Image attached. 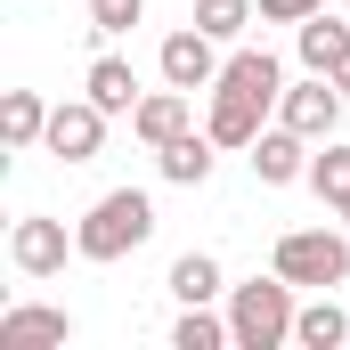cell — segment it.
<instances>
[{
	"mask_svg": "<svg viewBox=\"0 0 350 350\" xmlns=\"http://www.w3.org/2000/svg\"><path fill=\"white\" fill-rule=\"evenodd\" d=\"M147 237H155V204H147V187H106L82 220H74L82 261H122V253H139Z\"/></svg>",
	"mask_w": 350,
	"mask_h": 350,
	"instance_id": "6da1fadb",
	"label": "cell"
},
{
	"mask_svg": "<svg viewBox=\"0 0 350 350\" xmlns=\"http://www.w3.org/2000/svg\"><path fill=\"white\" fill-rule=\"evenodd\" d=\"M301 285H285L277 269L253 277V285H228V326H237V350H285L293 342V318H301V301H293Z\"/></svg>",
	"mask_w": 350,
	"mask_h": 350,
	"instance_id": "7a4b0ae2",
	"label": "cell"
},
{
	"mask_svg": "<svg viewBox=\"0 0 350 350\" xmlns=\"http://www.w3.org/2000/svg\"><path fill=\"white\" fill-rule=\"evenodd\" d=\"M269 269L285 285H301V293H334V285H350V237H334V228H285Z\"/></svg>",
	"mask_w": 350,
	"mask_h": 350,
	"instance_id": "3957f363",
	"label": "cell"
},
{
	"mask_svg": "<svg viewBox=\"0 0 350 350\" xmlns=\"http://www.w3.org/2000/svg\"><path fill=\"white\" fill-rule=\"evenodd\" d=\"M342 82L334 74H301V82H285V98H277V122L285 131H301V139H334L342 131Z\"/></svg>",
	"mask_w": 350,
	"mask_h": 350,
	"instance_id": "277c9868",
	"label": "cell"
},
{
	"mask_svg": "<svg viewBox=\"0 0 350 350\" xmlns=\"http://www.w3.org/2000/svg\"><path fill=\"white\" fill-rule=\"evenodd\" d=\"M66 253H82V245H74L66 220H49V212H25V220L8 228V269H16V277H57Z\"/></svg>",
	"mask_w": 350,
	"mask_h": 350,
	"instance_id": "5b68a950",
	"label": "cell"
},
{
	"mask_svg": "<svg viewBox=\"0 0 350 350\" xmlns=\"http://www.w3.org/2000/svg\"><path fill=\"white\" fill-rule=\"evenodd\" d=\"M106 122H114V114H106L98 98H57V106H49V139H41V147H49L57 163H90V155L106 147Z\"/></svg>",
	"mask_w": 350,
	"mask_h": 350,
	"instance_id": "8992f818",
	"label": "cell"
},
{
	"mask_svg": "<svg viewBox=\"0 0 350 350\" xmlns=\"http://www.w3.org/2000/svg\"><path fill=\"white\" fill-rule=\"evenodd\" d=\"M155 66H163V82H172V90H212L228 57H220V41H212L204 25H187V33H163Z\"/></svg>",
	"mask_w": 350,
	"mask_h": 350,
	"instance_id": "52a82bcc",
	"label": "cell"
},
{
	"mask_svg": "<svg viewBox=\"0 0 350 350\" xmlns=\"http://www.w3.org/2000/svg\"><path fill=\"white\" fill-rule=\"evenodd\" d=\"M245 155H253V179H261V187H293V179H310L318 139H301V131H285V122H277V131H261Z\"/></svg>",
	"mask_w": 350,
	"mask_h": 350,
	"instance_id": "ba28073f",
	"label": "cell"
},
{
	"mask_svg": "<svg viewBox=\"0 0 350 350\" xmlns=\"http://www.w3.org/2000/svg\"><path fill=\"white\" fill-rule=\"evenodd\" d=\"M74 342V318L49 310V301H8L0 310V350H57Z\"/></svg>",
	"mask_w": 350,
	"mask_h": 350,
	"instance_id": "9c48e42d",
	"label": "cell"
},
{
	"mask_svg": "<svg viewBox=\"0 0 350 350\" xmlns=\"http://www.w3.org/2000/svg\"><path fill=\"white\" fill-rule=\"evenodd\" d=\"M131 131H139V139H147V147H172L179 131H196V90H147V98H139V106H131Z\"/></svg>",
	"mask_w": 350,
	"mask_h": 350,
	"instance_id": "30bf717a",
	"label": "cell"
},
{
	"mask_svg": "<svg viewBox=\"0 0 350 350\" xmlns=\"http://www.w3.org/2000/svg\"><path fill=\"white\" fill-rule=\"evenodd\" d=\"M261 122H269V106H261V98H245V90H212V106H204V131H212L220 147H253Z\"/></svg>",
	"mask_w": 350,
	"mask_h": 350,
	"instance_id": "8fae6325",
	"label": "cell"
},
{
	"mask_svg": "<svg viewBox=\"0 0 350 350\" xmlns=\"http://www.w3.org/2000/svg\"><path fill=\"white\" fill-rule=\"evenodd\" d=\"M212 163H220V139H212V131H179L172 147H155V172L172 179V187H204Z\"/></svg>",
	"mask_w": 350,
	"mask_h": 350,
	"instance_id": "7c38bea8",
	"label": "cell"
},
{
	"mask_svg": "<svg viewBox=\"0 0 350 350\" xmlns=\"http://www.w3.org/2000/svg\"><path fill=\"white\" fill-rule=\"evenodd\" d=\"M0 139H8V155H33L49 139V98L41 90H0Z\"/></svg>",
	"mask_w": 350,
	"mask_h": 350,
	"instance_id": "4fadbf2b",
	"label": "cell"
},
{
	"mask_svg": "<svg viewBox=\"0 0 350 350\" xmlns=\"http://www.w3.org/2000/svg\"><path fill=\"white\" fill-rule=\"evenodd\" d=\"M212 90H245V98H261L269 114H277V98H285V66L269 57V49H237L228 66H220V82Z\"/></svg>",
	"mask_w": 350,
	"mask_h": 350,
	"instance_id": "5bb4252c",
	"label": "cell"
},
{
	"mask_svg": "<svg viewBox=\"0 0 350 350\" xmlns=\"http://www.w3.org/2000/svg\"><path fill=\"white\" fill-rule=\"evenodd\" d=\"M293 49H301V66L310 74H334L350 49V16H334V8H318V16H301L293 25Z\"/></svg>",
	"mask_w": 350,
	"mask_h": 350,
	"instance_id": "9a60e30c",
	"label": "cell"
},
{
	"mask_svg": "<svg viewBox=\"0 0 350 350\" xmlns=\"http://www.w3.org/2000/svg\"><path fill=\"white\" fill-rule=\"evenodd\" d=\"M82 98H98L106 114H131V106H139L147 90H139V74H131V57H114V49H106V57H90V74H82Z\"/></svg>",
	"mask_w": 350,
	"mask_h": 350,
	"instance_id": "2e32d148",
	"label": "cell"
},
{
	"mask_svg": "<svg viewBox=\"0 0 350 350\" xmlns=\"http://www.w3.org/2000/svg\"><path fill=\"white\" fill-rule=\"evenodd\" d=\"M310 187H318V204L326 212H350V139H318V155H310Z\"/></svg>",
	"mask_w": 350,
	"mask_h": 350,
	"instance_id": "e0dca14e",
	"label": "cell"
},
{
	"mask_svg": "<svg viewBox=\"0 0 350 350\" xmlns=\"http://www.w3.org/2000/svg\"><path fill=\"white\" fill-rule=\"evenodd\" d=\"M293 342L301 350H342L350 342V318L334 293H318V301H301V318H293Z\"/></svg>",
	"mask_w": 350,
	"mask_h": 350,
	"instance_id": "ac0fdd59",
	"label": "cell"
},
{
	"mask_svg": "<svg viewBox=\"0 0 350 350\" xmlns=\"http://www.w3.org/2000/svg\"><path fill=\"white\" fill-rule=\"evenodd\" d=\"M172 350H237V326L212 310V301H187L172 326Z\"/></svg>",
	"mask_w": 350,
	"mask_h": 350,
	"instance_id": "d6986e66",
	"label": "cell"
},
{
	"mask_svg": "<svg viewBox=\"0 0 350 350\" xmlns=\"http://www.w3.org/2000/svg\"><path fill=\"white\" fill-rule=\"evenodd\" d=\"M163 285L179 293V310H187V301H220V293H228V277H220V261H212V253H179Z\"/></svg>",
	"mask_w": 350,
	"mask_h": 350,
	"instance_id": "ffe728a7",
	"label": "cell"
},
{
	"mask_svg": "<svg viewBox=\"0 0 350 350\" xmlns=\"http://www.w3.org/2000/svg\"><path fill=\"white\" fill-rule=\"evenodd\" d=\"M253 16H261V0H196V25H204L212 41H237Z\"/></svg>",
	"mask_w": 350,
	"mask_h": 350,
	"instance_id": "44dd1931",
	"label": "cell"
},
{
	"mask_svg": "<svg viewBox=\"0 0 350 350\" xmlns=\"http://www.w3.org/2000/svg\"><path fill=\"white\" fill-rule=\"evenodd\" d=\"M139 16H147V0H90V33L98 41H122Z\"/></svg>",
	"mask_w": 350,
	"mask_h": 350,
	"instance_id": "7402d4cb",
	"label": "cell"
},
{
	"mask_svg": "<svg viewBox=\"0 0 350 350\" xmlns=\"http://www.w3.org/2000/svg\"><path fill=\"white\" fill-rule=\"evenodd\" d=\"M326 0H261V25H301V16H318Z\"/></svg>",
	"mask_w": 350,
	"mask_h": 350,
	"instance_id": "603a6c76",
	"label": "cell"
},
{
	"mask_svg": "<svg viewBox=\"0 0 350 350\" xmlns=\"http://www.w3.org/2000/svg\"><path fill=\"white\" fill-rule=\"evenodd\" d=\"M334 82H342V98H350V49H342V66H334Z\"/></svg>",
	"mask_w": 350,
	"mask_h": 350,
	"instance_id": "cb8c5ba5",
	"label": "cell"
}]
</instances>
